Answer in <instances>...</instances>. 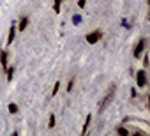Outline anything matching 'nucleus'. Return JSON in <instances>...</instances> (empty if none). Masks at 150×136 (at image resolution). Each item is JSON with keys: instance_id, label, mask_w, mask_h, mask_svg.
Segmentation results:
<instances>
[{"instance_id": "nucleus-16", "label": "nucleus", "mask_w": 150, "mask_h": 136, "mask_svg": "<svg viewBox=\"0 0 150 136\" xmlns=\"http://www.w3.org/2000/svg\"><path fill=\"white\" fill-rule=\"evenodd\" d=\"M141 55H143V67H148V55H146L145 51H143Z\"/></svg>"}, {"instance_id": "nucleus-9", "label": "nucleus", "mask_w": 150, "mask_h": 136, "mask_svg": "<svg viewBox=\"0 0 150 136\" xmlns=\"http://www.w3.org/2000/svg\"><path fill=\"white\" fill-rule=\"evenodd\" d=\"M13 76H14V67L13 65H7L6 67V78H7V81H11Z\"/></svg>"}, {"instance_id": "nucleus-3", "label": "nucleus", "mask_w": 150, "mask_h": 136, "mask_svg": "<svg viewBox=\"0 0 150 136\" xmlns=\"http://www.w3.org/2000/svg\"><path fill=\"white\" fill-rule=\"evenodd\" d=\"M103 30H94V32H88L85 37H87V42L88 44H96V42H99L101 39H103Z\"/></svg>"}, {"instance_id": "nucleus-15", "label": "nucleus", "mask_w": 150, "mask_h": 136, "mask_svg": "<svg viewBox=\"0 0 150 136\" xmlns=\"http://www.w3.org/2000/svg\"><path fill=\"white\" fill-rule=\"evenodd\" d=\"M72 21H74V25H80V23H81V16L74 14V16H72Z\"/></svg>"}, {"instance_id": "nucleus-8", "label": "nucleus", "mask_w": 150, "mask_h": 136, "mask_svg": "<svg viewBox=\"0 0 150 136\" xmlns=\"http://www.w3.org/2000/svg\"><path fill=\"white\" fill-rule=\"evenodd\" d=\"M14 35H16V23H13L11 28H9V34H7V44H11V42L14 41Z\"/></svg>"}, {"instance_id": "nucleus-10", "label": "nucleus", "mask_w": 150, "mask_h": 136, "mask_svg": "<svg viewBox=\"0 0 150 136\" xmlns=\"http://www.w3.org/2000/svg\"><path fill=\"white\" fill-rule=\"evenodd\" d=\"M115 131H117V134H120V136H129V129H125L124 125H118Z\"/></svg>"}, {"instance_id": "nucleus-1", "label": "nucleus", "mask_w": 150, "mask_h": 136, "mask_svg": "<svg viewBox=\"0 0 150 136\" xmlns=\"http://www.w3.org/2000/svg\"><path fill=\"white\" fill-rule=\"evenodd\" d=\"M115 94H117V85H115V83H111V85H110V89L106 90L104 97H103V99H101V103H99V113H103V111L111 104V101L115 99Z\"/></svg>"}, {"instance_id": "nucleus-13", "label": "nucleus", "mask_w": 150, "mask_h": 136, "mask_svg": "<svg viewBox=\"0 0 150 136\" xmlns=\"http://www.w3.org/2000/svg\"><path fill=\"white\" fill-rule=\"evenodd\" d=\"M7 108H9V113H13V115H14V113H18V104L9 103V106H7Z\"/></svg>"}, {"instance_id": "nucleus-12", "label": "nucleus", "mask_w": 150, "mask_h": 136, "mask_svg": "<svg viewBox=\"0 0 150 136\" xmlns=\"http://www.w3.org/2000/svg\"><path fill=\"white\" fill-rule=\"evenodd\" d=\"M55 124H57V118H55V115L51 113V115H50V118H48V127L51 129V127H55Z\"/></svg>"}, {"instance_id": "nucleus-6", "label": "nucleus", "mask_w": 150, "mask_h": 136, "mask_svg": "<svg viewBox=\"0 0 150 136\" xmlns=\"http://www.w3.org/2000/svg\"><path fill=\"white\" fill-rule=\"evenodd\" d=\"M27 27H28V16H21L20 21H18V25H16V30H21L23 32Z\"/></svg>"}, {"instance_id": "nucleus-4", "label": "nucleus", "mask_w": 150, "mask_h": 136, "mask_svg": "<svg viewBox=\"0 0 150 136\" xmlns=\"http://www.w3.org/2000/svg\"><path fill=\"white\" fill-rule=\"evenodd\" d=\"M145 48H146V39H145V37H141V39L138 41V44L134 46V51H132L134 58H139V57H141V53L145 51Z\"/></svg>"}, {"instance_id": "nucleus-5", "label": "nucleus", "mask_w": 150, "mask_h": 136, "mask_svg": "<svg viewBox=\"0 0 150 136\" xmlns=\"http://www.w3.org/2000/svg\"><path fill=\"white\" fill-rule=\"evenodd\" d=\"M0 64H2L4 69L9 65V51L7 50H0Z\"/></svg>"}, {"instance_id": "nucleus-7", "label": "nucleus", "mask_w": 150, "mask_h": 136, "mask_svg": "<svg viewBox=\"0 0 150 136\" xmlns=\"http://www.w3.org/2000/svg\"><path fill=\"white\" fill-rule=\"evenodd\" d=\"M90 122H92V113H88V115H87V118H85V122H83V129H81V136H85V134L88 132V127H90Z\"/></svg>"}, {"instance_id": "nucleus-19", "label": "nucleus", "mask_w": 150, "mask_h": 136, "mask_svg": "<svg viewBox=\"0 0 150 136\" xmlns=\"http://www.w3.org/2000/svg\"><path fill=\"white\" fill-rule=\"evenodd\" d=\"M131 97H138V92H136V87L131 89Z\"/></svg>"}, {"instance_id": "nucleus-14", "label": "nucleus", "mask_w": 150, "mask_h": 136, "mask_svg": "<svg viewBox=\"0 0 150 136\" xmlns=\"http://www.w3.org/2000/svg\"><path fill=\"white\" fill-rule=\"evenodd\" d=\"M58 90H60V81H55L53 90H51V96H57V94H58Z\"/></svg>"}, {"instance_id": "nucleus-11", "label": "nucleus", "mask_w": 150, "mask_h": 136, "mask_svg": "<svg viewBox=\"0 0 150 136\" xmlns=\"http://www.w3.org/2000/svg\"><path fill=\"white\" fill-rule=\"evenodd\" d=\"M53 11L58 14L62 11V0H53Z\"/></svg>"}, {"instance_id": "nucleus-18", "label": "nucleus", "mask_w": 150, "mask_h": 136, "mask_svg": "<svg viewBox=\"0 0 150 136\" xmlns=\"http://www.w3.org/2000/svg\"><path fill=\"white\" fill-rule=\"evenodd\" d=\"M85 4H87V0H78V7H80V9H83Z\"/></svg>"}, {"instance_id": "nucleus-2", "label": "nucleus", "mask_w": 150, "mask_h": 136, "mask_svg": "<svg viewBox=\"0 0 150 136\" xmlns=\"http://www.w3.org/2000/svg\"><path fill=\"white\" fill-rule=\"evenodd\" d=\"M148 78H146V71H145V67L143 69H139V71H136V85L139 87V89H143V87H146V81Z\"/></svg>"}, {"instance_id": "nucleus-17", "label": "nucleus", "mask_w": 150, "mask_h": 136, "mask_svg": "<svg viewBox=\"0 0 150 136\" xmlns=\"http://www.w3.org/2000/svg\"><path fill=\"white\" fill-rule=\"evenodd\" d=\"M72 87H74V78H71V80H69V83H67V92H71V90H72Z\"/></svg>"}]
</instances>
